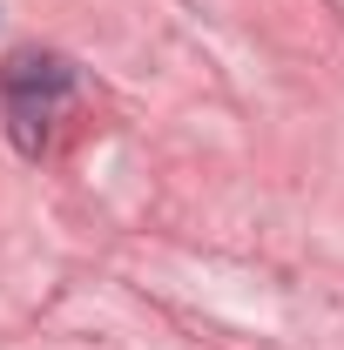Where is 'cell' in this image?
I'll list each match as a JSON object with an SVG mask.
<instances>
[{
	"label": "cell",
	"instance_id": "obj_1",
	"mask_svg": "<svg viewBox=\"0 0 344 350\" xmlns=\"http://www.w3.org/2000/svg\"><path fill=\"white\" fill-rule=\"evenodd\" d=\"M61 94H68V61H61V54H21V61L0 68V101H7L14 142H21L27 155H41L47 115H54Z\"/></svg>",
	"mask_w": 344,
	"mask_h": 350
}]
</instances>
